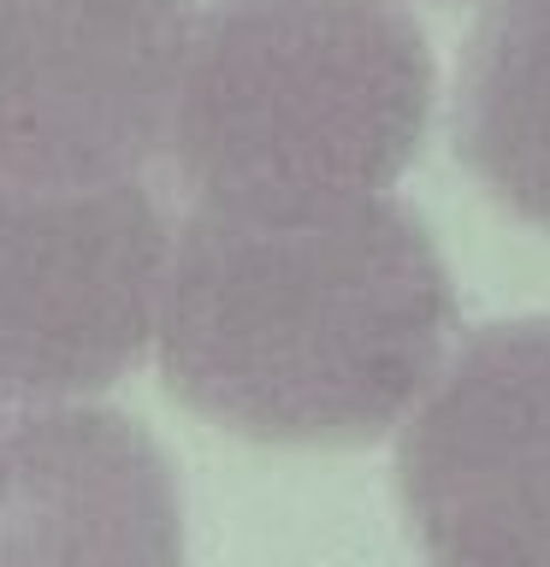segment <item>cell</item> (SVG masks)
<instances>
[{
  "instance_id": "2",
  "label": "cell",
  "mask_w": 550,
  "mask_h": 567,
  "mask_svg": "<svg viewBox=\"0 0 550 567\" xmlns=\"http://www.w3.org/2000/svg\"><path fill=\"white\" fill-rule=\"evenodd\" d=\"M432 89V48L403 0H207L172 166L202 213H344L408 172Z\"/></svg>"
},
{
  "instance_id": "3",
  "label": "cell",
  "mask_w": 550,
  "mask_h": 567,
  "mask_svg": "<svg viewBox=\"0 0 550 567\" xmlns=\"http://www.w3.org/2000/svg\"><path fill=\"white\" fill-rule=\"evenodd\" d=\"M177 230L142 184L53 189L0 172V396L71 408L160 337Z\"/></svg>"
},
{
  "instance_id": "7",
  "label": "cell",
  "mask_w": 550,
  "mask_h": 567,
  "mask_svg": "<svg viewBox=\"0 0 550 567\" xmlns=\"http://www.w3.org/2000/svg\"><path fill=\"white\" fill-rule=\"evenodd\" d=\"M456 148L515 219L550 230V0H497L456 65Z\"/></svg>"
},
{
  "instance_id": "6",
  "label": "cell",
  "mask_w": 550,
  "mask_h": 567,
  "mask_svg": "<svg viewBox=\"0 0 550 567\" xmlns=\"http://www.w3.org/2000/svg\"><path fill=\"white\" fill-rule=\"evenodd\" d=\"M0 567H184V496L149 425L95 402L0 425Z\"/></svg>"
},
{
  "instance_id": "4",
  "label": "cell",
  "mask_w": 550,
  "mask_h": 567,
  "mask_svg": "<svg viewBox=\"0 0 550 567\" xmlns=\"http://www.w3.org/2000/svg\"><path fill=\"white\" fill-rule=\"evenodd\" d=\"M195 18V0H0V172L142 184L172 154Z\"/></svg>"
},
{
  "instance_id": "1",
  "label": "cell",
  "mask_w": 550,
  "mask_h": 567,
  "mask_svg": "<svg viewBox=\"0 0 550 567\" xmlns=\"http://www.w3.org/2000/svg\"><path fill=\"white\" fill-rule=\"evenodd\" d=\"M450 331V266L397 195L319 219L190 207L154 354L172 396L225 432L355 450L432 390Z\"/></svg>"
},
{
  "instance_id": "5",
  "label": "cell",
  "mask_w": 550,
  "mask_h": 567,
  "mask_svg": "<svg viewBox=\"0 0 550 567\" xmlns=\"http://www.w3.org/2000/svg\"><path fill=\"white\" fill-rule=\"evenodd\" d=\"M397 496L438 567H550V313L444 361L397 437Z\"/></svg>"
}]
</instances>
